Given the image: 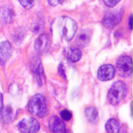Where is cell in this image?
<instances>
[{"instance_id":"1","label":"cell","mask_w":133,"mask_h":133,"mask_svg":"<svg viewBox=\"0 0 133 133\" xmlns=\"http://www.w3.org/2000/svg\"><path fill=\"white\" fill-rule=\"evenodd\" d=\"M57 27L60 37L66 42H69L74 38L77 32V23L67 17H61L58 19Z\"/></svg>"},{"instance_id":"2","label":"cell","mask_w":133,"mask_h":133,"mask_svg":"<svg viewBox=\"0 0 133 133\" xmlns=\"http://www.w3.org/2000/svg\"><path fill=\"white\" fill-rule=\"evenodd\" d=\"M128 87L122 81L115 82L108 91L107 99L111 105H116L123 100L127 95Z\"/></svg>"},{"instance_id":"3","label":"cell","mask_w":133,"mask_h":133,"mask_svg":"<svg viewBox=\"0 0 133 133\" xmlns=\"http://www.w3.org/2000/svg\"><path fill=\"white\" fill-rule=\"evenodd\" d=\"M28 109L31 114L38 117H44L47 112V103L45 98L41 94L35 95L29 102Z\"/></svg>"},{"instance_id":"4","label":"cell","mask_w":133,"mask_h":133,"mask_svg":"<svg viewBox=\"0 0 133 133\" xmlns=\"http://www.w3.org/2000/svg\"><path fill=\"white\" fill-rule=\"evenodd\" d=\"M116 68L119 76L127 78L132 72V61L130 57L124 56L120 57L116 63Z\"/></svg>"},{"instance_id":"5","label":"cell","mask_w":133,"mask_h":133,"mask_svg":"<svg viewBox=\"0 0 133 133\" xmlns=\"http://www.w3.org/2000/svg\"><path fill=\"white\" fill-rule=\"evenodd\" d=\"M18 128L20 132L24 133H36L40 129V124L34 117L24 118L18 124Z\"/></svg>"},{"instance_id":"6","label":"cell","mask_w":133,"mask_h":133,"mask_svg":"<svg viewBox=\"0 0 133 133\" xmlns=\"http://www.w3.org/2000/svg\"><path fill=\"white\" fill-rule=\"evenodd\" d=\"M123 14L119 11L113 10L107 12L104 15L102 24L106 28L112 29L121 21Z\"/></svg>"},{"instance_id":"7","label":"cell","mask_w":133,"mask_h":133,"mask_svg":"<svg viewBox=\"0 0 133 133\" xmlns=\"http://www.w3.org/2000/svg\"><path fill=\"white\" fill-rule=\"evenodd\" d=\"M115 69L113 65L104 64L100 66L97 71V78L102 81H107L112 80L114 77Z\"/></svg>"},{"instance_id":"8","label":"cell","mask_w":133,"mask_h":133,"mask_svg":"<svg viewBox=\"0 0 133 133\" xmlns=\"http://www.w3.org/2000/svg\"><path fill=\"white\" fill-rule=\"evenodd\" d=\"M50 130L53 133H64L66 132V126L62 119L56 116H53L49 122Z\"/></svg>"},{"instance_id":"9","label":"cell","mask_w":133,"mask_h":133,"mask_svg":"<svg viewBox=\"0 0 133 133\" xmlns=\"http://www.w3.org/2000/svg\"><path fill=\"white\" fill-rule=\"evenodd\" d=\"M12 47L8 41L0 43V64L3 66L10 59L12 54Z\"/></svg>"},{"instance_id":"10","label":"cell","mask_w":133,"mask_h":133,"mask_svg":"<svg viewBox=\"0 0 133 133\" xmlns=\"http://www.w3.org/2000/svg\"><path fill=\"white\" fill-rule=\"evenodd\" d=\"M50 43L49 36L47 34H43L35 40L34 46L36 51L39 52L43 53L48 49Z\"/></svg>"},{"instance_id":"11","label":"cell","mask_w":133,"mask_h":133,"mask_svg":"<svg viewBox=\"0 0 133 133\" xmlns=\"http://www.w3.org/2000/svg\"><path fill=\"white\" fill-rule=\"evenodd\" d=\"M15 12L10 6H4L0 8V22L3 24L10 23L15 17Z\"/></svg>"},{"instance_id":"12","label":"cell","mask_w":133,"mask_h":133,"mask_svg":"<svg viewBox=\"0 0 133 133\" xmlns=\"http://www.w3.org/2000/svg\"><path fill=\"white\" fill-rule=\"evenodd\" d=\"M91 36L92 32L90 29H82L79 32L76 36V43L80 47H85L89 43Z\"/></svg>"},{"instance_id":"13","label":"cell","mask_w":133,"mask_h":133,"mask_svg":"<svg viewBox=\"0 0 133 133\" xmlns=\"http://www.w3.org/2000/svg\"><path fill=\"white\" fill-rule=\"evenodd\" d=\"M64 52L66 57L73 62L79 61L82 56V53L81 50L75 46L66 47L64 50Z\"/></svg>"},{"instance_id":"14","label":"cell","mask_w":133,"mask_h":133,"mask_svg":"<svg viewBox=\"0 0 133 133\" xmlns=\"http://www.w3.org/2000/svg\"><path fill=\"white\" fill-rule=\"evenodd\" d=\"M1 119L4 122L8 123L12 122L16 116V110L11 106L8 105L1 111Z\"/></svg>"},{"instance_id":"15","label":"cell","mask_w":133,"mask_h":133,"mask_svg":"<svg viewBox=\"0 0 133 133\" xmlns=\"http://www.w3.org/2000/svg\"><path fill=\"white\" fill-rule=\"evenodd\" d=\"M84 114L86 119L92 124H96L98 120L99 114L98 110L93 107H89L85 108Z\"/></svg>"},{"instance_id":"16","label":"cell","mask_w":133,"mask_h":133,"mask_svg":"<svg viewBox=\"0 0 133 133\" xmlns=\"http://www.w3.org/2000/svg\"><path fill=\"white\" fill-rule=\"evenodd\" d=\"M105 129L108 133H119L120 131L119 123L116 119L110 118L106 123Z\"/></svg>"},{"instance_id":"17","label":"cell","mask_w":133,"mask_h":133,"mask_svg":"<svg viewBox=\"0 0 133 133\" xmlns=\"http://www.w3.org/2000/svg\"><path fill=\"white\" fill-rule=\"evenodd\" d=\"M31 70L34 74L41 77V76L44 73V69L40 60L38 59L34 60L32 63Z\"/></svg>"},{"instance_id":"18","label":"cell","mask_w":133,"mask_h":133,"mask_svg":"<svg viewBox=\"0 0 133 133\" xmlns=\"http://www.w3.org/2000/svg\"><path fill=\"white\" fill-rule=\"evenodd\" d=\"M22 6L26 10L31 9L35 4V0H18Z\"/></svg>"},{"instance_id":"19","label":"cell","mask_w":133,"mask_h":133,"mask_svg":"<svg viewBox=\"0 0 133 133\" xmlns=\"http://www.w3.org/2000/svg\"><path fill=\"white\" fill-rule=\"evenodd\" d=\"M61 117L64 120L68 121L72 118L73 114L70 110L68 109H63L60 113Z\"/></svg>"},{"instance_id":"20","label":"cell","mask_w":133,"mask_h":133,"mask_svg":"<svg viewBox=\"0 0 133 133\" xmlns=\"http://www.w3.org/2000/svg\"><path fill=\"white\" fill-rule=\"evenodd\" d=\"M121 0H103L105 5L109 8H113Z\"/></svg>"},{"instance_id":"21","label":"cell","mask_w":133,"mask_h":133,"mask_svg":"<svg viewBox=\"0 0 133 133\" xmlns=\"http://www.w3.org/2000/svg\"><path fill=\"white\" fill-rule=\"evenodd\" d=\"M24 31L23 30H20L18 31V33L16 32V34L14 35V38L15 42H19L22 40L23 38V36H24Z\"/></svg>"},{"instance_id":"22","label":"cell","mask_w":133,"mask_h":133,"mask_svg":"<svg viewBox=\"0 0 133 133\" xmlns=\"http://www.w3.org/2000/svg\"><path fill=\"white\" fill-rule=\"evenodd\" d=\"M64 1V0H48L50 5L52 6H56L61 4Z\"/></svg>"},{"instance_id":"23","label":"cell","mask_w":133,"mask_h":133,"mask_svg":"<svg viewBox=\"0 0 133 133\" xmlns=\"http://www.w3.org/2000/svg\"><path fill=\"white\" fill-rule=\"evenodd\" d=\"M58 73L60 75H61L64 79H66V77L64 69L63 66L62 64H61L59 66V68H58Z\"/></svg>"},{"instance_id":"24","label":"cell","mask_w":133,"mask_h":133,"mask_svg":"<svg viewBox=\"0 0 133 133\" xmlns=\"http://www.w3.org/2000/svg\"><path fill=\"white\" fill-rule=\"evenodd\" d=\"M3 106V97L2 93L0 92V113L1 112Z\"/></svg>"},{"instance_id":"25","label":"cell","mask_w":133,"mask_h":133,"mask_svg":"<svg viewBox=\"0 0 133 133\" xmlns=\"http://www.w3.org/2000/svg\"><path fill=\"white\" fill-rule=\"evenodd\" d=\"M129 27H130V29L132 30V15L130 17V18L129 20Z\"/></svg>"}]
</instances>
